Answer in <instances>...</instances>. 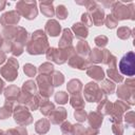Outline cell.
Here are the masks:
<instances>
[{"label":"cell","mask_w":135,"mask_h":135,"mask_svg":"<svg viewBox=\"0 0 135 135\" xmlns=\"http://www.w3.org/2000/svg\"><path fill=\"white\" fill-rule=\"evenodd\" d=\"M134 59L135 55L133 52H128L122 56V58L119 61V71L121 74L126 76H133L135 73L134 69Z\"/></svg>","instance_id":"6da1fadb"}]
</instances>
